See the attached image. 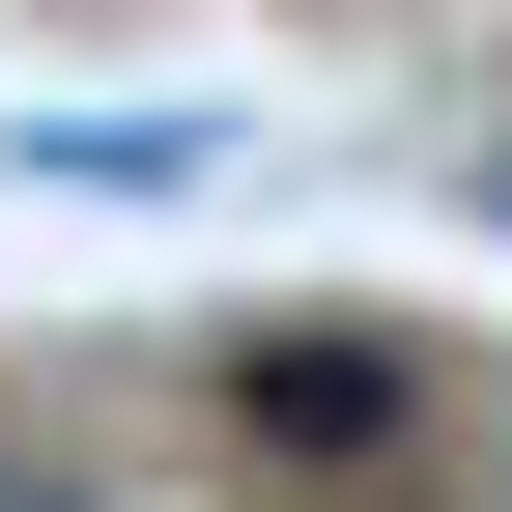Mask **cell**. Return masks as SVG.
<instances>
[{
    "label": "cell",
    "instance_id": "cell-1",
    "mask_svg": "<svg viewBox=\"0 0 512 512\" xmlns=\"http://www.w3.org/2000/svg\"><path fill=\"white\" fill-rule=\"evenodd\" d=\"M228 427L256 456H427V370L342 342V313H285V342H228Z\"/></svg>",
    "mask_w": 512,
    "mask_h": 512
},
{
    "label": "cell",
    "instance_id": "cell-2",
    "mask_svg": "<svg viewBox=\"0 0 512 512\" xmlns=\"http://www.w3.org/2000/svg\"><path fill=\"white\" fill-rule=\"evenodd\" d=\"M29 171H86V200H200V171H228V114H57Z\"/></svg>",
    "mask_w": 512,
    "mask_h": 512
}]
</instances>
